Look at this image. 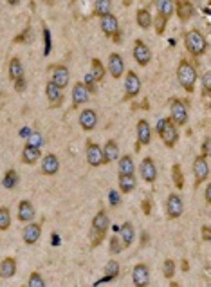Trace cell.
I'll return each mask as SVG.
<instances>
[{
  "label": "cell",
  "instance_id": "cell-1",
  "mask_svg": "<svg viewBox=\"0 0 211 287\" xmlns=\"http://www.w3.org/2000/svg\"><path fill=\"white\" fill-rule=\"evenodd\" d=\"M177 82L186 92H193L195 90V83H197V71L195 67L190 64L188 60L182 58L177 65Z\"/></svg>",
  "mask_w": 211,
  "mask_h": 287
},
{
  "label": "cell",
  "instance_id": "cell-2",
  "mask_svg": "<svg viewBox=\"0 0 211 287\" xmlns=\"http://www.w3.org/2000/svg\"><path fill=\"white\" fill-rule=\"evenodd\" d=\"M184 43H186V51L190 52L193 58H198L202 56L207 49V40L202 33L198 29H191L186 33L184 36Z\"/></svg>",
  "mask_w": 211,
  "mask_h": 287
},
{
  "label": "cell",
  "instance_id": "cell-3",
  "mask_svg": "<svg viewBox=\"0 0 211 287\" xmlns=\"http://www.w3.org/2000/svg\"><path fill=\"white\" fill-rule=\"evenodd\" d=\"M159 137L163 139V143L168 148H173V146L177 145V141H179V132H177V125L173 123L170 118H164L163 121V127H161L159 132Z\"/></svg>",
  "mask_w": 211,
  "mask_h": 287
},
{
  "label": "cell",
  "instance_id": "cell-4",
  "mask_svg": "<svg viewBox=\"0 0 211 287\" xmlns=\"http://www.w3.org/2000/svg\"><path fill=\"white\" fill-rule=\"evenodd\" d=\"M170 116H172L170 120L175 125L184 127V125L188 123V108H186V105L181 99L173 98L172 101H170Z\"/></svg>",
  "mask_w": 211,
  "mask_h": 287
},
{
  "label": "cell",
  "instance_id": "cell-5",
  "mask_svg": "<svg viewBox=\"0 0 211 287\" xmlns=\"http://www.w3.org/2000/svg\"><path fill=\"white\" fill-rule=\"evenodd\" d=\"M193 176H195V186L202 185L204 181L209 177V163H207V157H204V155H197V157H195Z\"/></svg>",
  "mask_w": 211,
  "mask_h": 287
},
{
  "label": "cell",
  "instance_id": "cell-6",
  "mask_svg": "<svg viewBox=\"0 0 211 287\" xmlns=\"http://www.w3.org/2000/svg\"><path fill=\"white\" fill-rule=\"evenodd\" d=\"M166 213L170 219H179L184 213V201L181 199L179 193H170L166 199Z\"/></svg>",
  "mask_w": 211,
  "mask_h": 287
},
{
  "label": "cell",
  "instance_id": "cell-7",
  "mask_svg": "<svg viewBox=\"0 0 211 287\" xmlns=\"http://www.w3.org/2000/svg\"><path fill=\"white\" fill-rule=\"evenodd\" d=\"M132 54H134L135 64L141 65V67H147V65L152 62V49L148 47L145 42H141V40H135V45H134Z\"/></svg>",
  "mask_w": 211,
  "mask_h": 287
},
{
  "label": "cell",
  "instance_id": "cell-8",
  "mask_svg": "<svg viewBox=\"0 0 211 287\" xmlns=\"http://www.w3.org/2000/svg\"><path fill=\"white\" fill-rule=\"evenodd\" d=\"M141 92V80L134 71H128L125 78V99H132Z\"/></svg>",
  "mask_w": 211,
  "mask_h": 287
},
{
  "label": "cell",
  "instance_id": "cell-9",
  "mask_svg": "<svg viewBox=\"0 0 211 287\" xmlns=\"http://www.w3.org/2000/svg\"><path fill=\"white\" fill-rule=\"evenodd\" d=\"M51 82L54 83L56 87L60 89H65V87H69V80H71V73L69 69L65 67V65H54L51 69Z\"/></svg>",
  "mask_w": 211,
  "mask_h": 287
},
{
  "label": "cell",
  "instance_id": "cell-10",
  "mask_svg": "<svg viewBox=\"0 0 211 287\" xmlns=\"http://www.w3.org/2000/svg\"><path fill=\"white\" fill-rule=\"evenodd\" d=\"M108 73L112 74V78L119 80L123 74H125V60H123V56L119 52H112V54L108 56Z\"/></svg>",
  "mask_w": 211,
  "mask_h": 287
},
{
  "label": "cell",
  "instance_id": "cell-11",
  "mask_svg": "<svg viewBox=\"0 0 211 287\" xmlns=\"http://www.w3.org/2000/svg\"><path fill=\"white\" fill-rule=\"evenodd\" d=\"M40 237H42V226L36 222H27L26 227H24V232H22V239H24V242H26L27 246H33L36 244L40 240Z\"/></svg>",
  "mask_w": 211,
  "mask_h": 287
},
{
  "label": "cell",
  "instance_id": "cell-12",
  "mask_svg": "<svg viewBox=\"0 0 211 287\" xmlns=\"http://www.w3.org/2000/svg\"><path fill=\"white\" fill-rule=\"evenodd\" d=\"M139 171H141V179L145 183H155L157 179V166H155L154 159L152 157H145L141 161V166H139Z\"/></svg>",
  "mask_w": 211,
  "mask_h": 287
},
{
  "label": "cell",
  "instance_id": "cell-13",
  "mask_svg": "<svg viewBox=\"0 0 211 287\" xmlns=\"http://www.w3.org/2000/svg\"><path fill=\"white\" fill-rule=\"evenodd\" d=\"M132 282L135 287H147L150 283V269L145 264H137L132 269Z\"/></svg>",
  "mask_w": 211,
  "mask_h": 287
},
{
  "label": "cell",
  "instance_id": "cell-14",
  "mask_svg": "<svg viewBox=\"0 0 211 287\" xmlns=\"http://www.w3.org/2000/svg\"><path fill=\"white\" fill-rule=\"evenodd\" d=\"M175 13H177V17H179V20H181L182 24H186V22H190L191 18H193L195 8L190 0H177L175 2Z\"/></svg>",
  "mask_w": 211,
  "mask_h": 287
},
{
  "label": "cell",
  "instance_id": "cell-15",
  "mask_svg": "<svg viewBox=\"0 0 211 287\" xmlns=\"http://www.w3.org/2000/svg\"><path fill=\"white\" fill-rule=\"evenodd\" d=\"M99 27L105 33V36L112 38L114 34L119 31V22H117V18L112 13H108L105 17H99Z\"/></svg>",
  "mask_w": 211,
  "mask_h": 287
},
{
  "label": "cell",
  "instance_id": "cell-16",
  "mask_svg": "<svg viewBox=\"0 0 211 287\" xmlns=\"http://www.w3.org/2000/svg\"><path fill=\"white\" fill-rule=\"evenodd\" d=\"M135 132H137V150L141 146L150 145L152 141V129L147 120H139L135 125Z\"/></svg>",
  "mask_w": 211,
  "mask_h": 287
},
{
  "label": "cell",
  "instance_id": "cell-17",
  "mask_svg": "<svg viewBox=\"0 0 211 287\" xmlns=\"http://www.w3.org/2000/svg\"><path fill=\"white\" fill-rule=\"evenodd\" d=\"M40 170H42L43 176H56L58 170H60V161L54 154H47L42 157V164H40Z\"/></svg>",
  "mask_w": 211,
  "mask_h": 287
},
{
  "label": "cell",
  "instance_id": "cell-18",
  "mask_svg": "<svg viewBox=\"0 0 211 287\" xmlns=\"http://www.w3.org/2000/svg\"><path fill=\"white\" fill-rule=\"evenodd\" d=\"M87 161H89V164H91V166H94V168L105 164L103 150H101V146L96 145V143H89V146H87Z\"/></svg>",
  "mask_w": 211,
  "mask_h": 287
},
{
  "label": "cell",
  "instance_id": "cell-19",
  "mask_svg": "<svg viewBox=\"0 0 211 287\" xmlns=\"http://www.w3.org/2000/svg\"><path fill=\"white\" fill-rule=\"evenodd\" d=\"M89 96H91V92L87 90V87L83 85V82L74 83V87H73V108L82 107L83 103L89 101Z\"/></svg>",
  "mask_w": 211,
  "mask_h": 287
},
{
  "label": "cell",
  "instance_id": "cell-20",
  "mask_svg": "<svg viewBox=\"0 0 211 287\" xmlns=\"http://www.w3.org/2000/svg\"><path fill=\"white\" fill-rule=\"evenodd\" d=\"M80 127L87 132H91L98 127V114L92 108H85V110L80 114Z\"/></svg>",
  "mask_w": 211,
  "mask_h": 287
},
{
  "label": "cell",
  "instance_id": "cell-21",
  "mask_svg": "<svg viewBox=\"0 0 211 287\" xmlns=\"http://www.w3.org/2000/svg\"><path fill=\"white\" fill-rule=\"evenodd\" d=\"M45 94H47V99L51 103V107H61L63 103V92H61L60 87H56L52 82H47L45 85Z\"/></svg>",
  "mask_w": 211,
  "mask_h": 287
},
{
  "label": "cell",
  "instance_id": "cell-22",
  "mask_svg": "<svg viewBox=\"0 0 211 287\" xmlns=\"http://www.w3.org/2000/svg\"><path fill=\"white\" fill-rule=\"evenodd\" d=\"M42 159V150H40L38 146H33V145H26L24 146V150H22V163L24 164H36Z\"/></svg>",
  "mask_w": 211,
  "mask_h": 287
},
{
  "label": "cell",
  "instance_id": "cell-23",
  "mask_svg": "<svg viewBox=\"0 0 211 287\" xmlns=\"http://www.w3.org/2000/svg\"><path fill=\"white\" fill-rule=\"evenodd\" d=\"M35 206L31 201H20L18 204V211H17V217L20 222H31V220L35 219Z\"/></svg>",
  "mask_w": 211,
  "mask_h": 287
},
{
  "label": "cell",
  "instance_id": "cell-24",
  "mask_svg": "<svg viewBox=\"0 0 211 287\" xmlns=\"http://www.w3.org/2000/svg\"><path fill=\"white\" fill-rule=\"evenodd\" d=\"M15 274H17V260L13 257H6L0 262V278H13Z\"/></svg>",
  "mask_w": 211,
  "mask_h": 287
},
{
  "label": "cell",
  "instance_id": "cell-25",
  "mask_svg": "<svg viewBox=\"0 0 211 287\" xmlns=\"http://www.w3.org/2000/svg\"><path fill=\"white\" fill-rule=\"evenodd\" d=\"M103 150V161L105 163H112V161H117L119 159V146L114 139H108L105 143V146H101Z\"/></svg>",
  "mask_w": 211,
  "mask_h": 287
},
{
  "label": "cell",
  "instance_id": "cell-26",
  "mask_svg": "<svg viewBox=\"0 0 211 287\" xmlns=\"http://www.w3.org/2000/svg\"><path fill=\"white\" fill-rule=\"evenodd\" d=\"M108 226H110V219H108V215L105 210L98 211V213L94 215V219H92V229H96V232L99 233H107L108 232Z\"/></svg>",
  "mask_w": 211,
  "mask_h": 287
},
{
  "label": "cell",
  "instance_id": "cell-27",
  "mask_svg": "<svg viewBox=\"0 0 211 287\" xmlns=\"http://www.w3.org/2000/svg\"><path fill=\"white\" fill-rule=\"evenodd\" d=\"M117 171H119V176H132V174H134L135 164H134L132 155H123V157H119V161H117Z\"/></svg>",
  "mask_w": 211,
  "mask_h": 287
},
{
  "label": "cell",
  "instance_id": "cell-28",
  "mask_svg": "<svg viewBox=\"0 0 211 287\" xmlns=\"http://www.w3.org/2000/svg\"><path fill=\"white\" fill-rule=\"evenodd\" d=\"M155 8H157V13L166 20H170V17L175 13V2L173 0H155Z\"/></svg>",
  "mask_w": 211,
  "mask_h": 287
},
{
  "label": "cell",
  "instance_id": "cell-29",
  "mask_svg": "<svg viewBox=\"0 0 211 287\" xmlns=\"http://www.w3.org/2000/svg\"><path fill=\"white\" fill-rule=\"evenodd\" d=\"M119 239H121V244H123V248H128V246H132V242H134V239H135L134 226H132L130 222L123 224V226H121V232H119Z\"/></svg>",
  "mask_w": 211,
  "mask_h": 287
},
{
  "label": "cell",
  "instance_id": "cell-30",
  "mask_svg": "<svg viewBox=\"0 0 211 287\" xmlns=\"http://www.w3.org/2000/svg\"><path fill=\"white\" fill-rule=\"evenodd\" d=\"M117 185H119V190L123 193H132L135 190V186H137V181H135L134 174L132 176H119Z\"/></svg>",
  "mask_w": 211,
  "mask_h": 287
},
{
  "label": "cell",
  "instance_id": "cell-31",
  "mask_svg": "<svg viewBox=\"0 0 211 287\" xmlns=\"http://www.w3.org/2000/svg\"><path fill=\"white\" fill-rule=\"evenodd\" d=\"M152 20H154V17H152V13L148 9H145V8L137 9V13H135V22H137V26L141 27V29H150Z\"/></svg>",
  "mask_w": 211,
  "mask_h": 287
},
{
  "label": "cell",
  "instance_id": "cell-32",
  "mask_svg": "<svg viewBox=\"0 0 211 287\" xmlns=\"http://www.w3.org/2000/svg\"><path fill=\"white\" fill-rule=\"evenodd\" d=\"M24 76V65H22L20 58H11V62H9V80L11 82H15V80H18V78Z\"/></svg>",
  "mask_w": 211,
  "mask_h": 287
},
{
  "label": "cell",
  "instance_id": "cell-33",
  "mask_svg": "<svg viewBox=\"0 0 211 287\" xmlns=\"http://www.w3.org/2000/svg\"><path fill=\"white\" fill-rule=\"evenodd\" d=\"M119 276V264L116 260H108L105 266V278L101 282H108V280H116ZM98 282V283H101Z\"/></svg>",
  "mask_w": 211,
  "mask_h": 287
},
{
  "label": "cell",
  "instance_id": "cell-34",
  "mask_svg": "<svg viewBox=\"0 0 211 287\" xmlns=\"http://www.w3.org/2000/svg\"><path fill=\"white\" fill-rule=\"evenodd\" d=\"M94 11L98 17H105V15L112 13V0H96Z\"/></svg>",
  "mask_w": 211,
  "mask_h": 287
},
{
  "label": "cell",
  "instance_id": "cell-35",
  "mask_svg": "<svg viewBox=\"0 0 211 287\" xmlns=\"http://www.w3.org/2000/svg\"><path fill=\"white\" fill-rule=\"evenodd\" d=\"M2 185H4L8 190H13L15 186L18 185V174H17V171H15V170H8V171H6Z\"/></svg>",
  "mask_w": 211,
  "mask_h": 287
},
{
  "label": "cell",
  "instance_id": "cell-36",
  "mask_svg": "<svg viewBox=\"0 0 211 287\" xmlns=\"http://www.w3.org/2000/svg\"><path fill=\"white\" fill-rule=\"evenodd\" d=\"M91 74L96 78V82H101V80L105 78V67H103V64L98 60V58H94V60H92V73Z\"/></svg>",
  "mask_w": 211,
  "mask_h": 287
},
{
  "label": "cell",
  "instance_id": "cell-37",
  "mask_svg": "<svg viewBox=\"0 0 211 287\" xmlns=\"http://www.w3.org/2000/svg\"><path fill=\"white\" fill-rule=\"evenodd\" d=\"M11 226V211L8 208H0V232H6Z\"/></svg>",
  "mask_w": 211,
  "mask_h": 287
},
{
  "label": "cell",
  "instance_id": "cell-38",
  "mask_svg": "<svg viewBox=\"0 0 211 287\" xmlns=\"http://www.w3.org/2000/svg\"><path fill=\"white\" fill-rule=\"evenodd\" d=\"M172 177L177 188H184V176H182L181 164H173L172 166Z\"/></svg>",
  "mask_w": 211,
  "mask_h": 287
},
{
  "label": "cell",
  "instance_id": "cell-39",
  "mask_svg": "<svg viewBox=\"0 0 211 287\" xmlns=\"http://www.w3.org/2000/svg\"><path fill=\"white\" fill-rule=\"evenodd\" d=\"M163 273H164V276H166L168 280H172L173 276H175V262H173L172 258H166V260H164Z\"/></svg>",
  "mask_w": 211,
  "mask_h": 287
},
{
  "label": "cell",
  "instance_id": "cell-40",
  "mask_svg": "<svg viewBox=\"0 0 211 287\" xmlns=\"http://www.w3.org/2000/svg\"><path fill=\"white\" fill-rule=\"evenodd\" d=\"M27 285H29V287H43V285H45V282H43L42 274H40L38 271H35V273H31V274H29Z\"/></svg>",
  "mask_w": 211,
  "mask_h": 287
},
{
  "label": "cell",
  "instance_id": "cell-41",
  "mask_svg": "<svg viewBox=\"0 0 211 287\" xmlns=\"http://www.w3.org/2000/svg\"><path fill=\"white\" fill-rule=\"evenodd\" d=\"M166 18L161 17L159 13H157V17H155V20H152V26H155V33L157 34H163L164 29H166Z\"/></svg>",
  "mask_w": 211,
  "mask_h": 287
},
{
  "label": "cell",
  "instance_id": "cell-42",
  "mask_svg": "<svg viewBox=\"0 0 211 287\" xmlns=\"http://www.w3.org/2000/svg\"><path fill=\"white\" fill-rule=\"evenodd\" d=\"M110 248H108V251H110V255H119L121 251H123V244H121V239L119 237H112L110 239Z\"/></svg>",
  "mask_w": 211,
  "mask_h": 287
},
{
  "label": "cell",
  "instance_id": "cell-43",
  "mask_svg": "<svg viewBox=\"0 0 211 287\" xmlns=\"http://www.w3.org/2000/svg\"><path fill=\"white\" fill-rule=\"evenodd\" d=\"M83 85L87 87L89 92H98V82H96V78L92 74H87L85 80H83Z\"/></svg>",
  "mask_w": 211,
  "mask_h": 287
},
{
  "label": "cell",
  "instance_id": "cell-44",
  "mask_svg": "<svg viewBox=\"0 0 211 287\" xmlns=\"http://www.w3.org/2000/svg\"><path fill=\"white\" fill-rule=\"evenodd\" d=\"M202 94L204 96L211 94V74L209 73H206L202 76Z\"/></svg>",
  "mask_w": 211,
  "mask_h": 287
},
{
  "label": "cell",
  "instance_id": "cell-45",
  "mask_svg": "<svg viewBox=\"0 0 211 287\" xmlns=\"http://www.w3.org/2000/svg\"><path fill=\"white\" fill-rule=\"evenodd\" d=\"M27 139H29V143H27V145H33V146H38V148H42V136H40L38 132H31L29 136H27Z\"/></svg>",
  "mask_w": 211,
  "mask_h": 287
},
{
  "label": "cell",
  "instance_id": "cell-46",
  "mask_svg": "<svg viewBox=\"0 0 211 287\" xmlns=\"http://www.w3.org/2000/svg\"><path fill=\"white\" fill-rule=\"evenodd\" d=\"M103 239H105L103 233L96 232V229H92V227H91V244L94 246V248H96V246L101 244V240H103Z\"/></svg>",
  "mask_w": 211,
  "mask_h": 287
},
{
  "label": "cell",
  "instance_id": "cell-47",
  "mask_svg": "<svg viewBox=\"0 0 211 287\" xmlns=\"http://www.w3.org/2000/svg\"><path fill=\"white\" fill-rule=\"evenodd\" d=\"M13 83H15V90H17V92H24V90H26V87H27L26 76L18 78V80H15Z\"/></svg>",
  "mask_w": 211,
  "mask_h": 287
},
{
  "label": "cell",
  "instance_id": "cell-48",
  "mask_svg": "<svg viewBox=\"0 0 211 287\" xmlns=\"http://www.w3.org/2000/svg\"><path fill=\"white\" fill-rule=\"evenodd\" d=\"M108 201H110V204H112V206H119L121 204L119 193H117L116 190H112V192L108 193Z\"/></svg>",
  "mask_w": 211,
  "mask_h": 287
},
{
  "label": "cell",
  "instance_id": "cell-49",
  "mask_svg": "<svg viewBox=\"0 0 211 287\" xmlns=\"http://www.w3.org/2000/svg\"><path fill=\"white\" fill-rule=\"evenodd\" d=\"M200 232H202V240H206V242H211V227L207 226V224H204Z\"/></svg>",
  "mask_w": 211,
  "mask_h": 287
},
{
  "label": "cell",
  "instance_id": "cell-50",
  "mask_svg": "<svg viewBox=\"0 0 211 287\" xmlns=\"http://www.w3.org/2000/svg\"><path fill=\"white\" fill-rule=\"evenodd\" d=\"M202 155L204 157H209V137H206L202 143Z\"/></svg>",
  "mask_w": 211,
  "mask_h": 287
},
{
  "label": "cell",
  "instance_id": "cell-51",
  "mask_svg": "<svg viewBox=\"0 0 211 287\" xmlns=\"http://www.w3.org/2000/svg\"><path fill=\"white\" fill-rule=\"evenodd\" d=\"M204 199H206V202L209 204L211 202V185L206 186V192H204Z\"/></svg>",
  "mask_w": 211,
  "mask_h": 287
},
{
  "label": "cell",
  "instance_id": "cell-52",
  "mask_svg": "<svg viewBox=\"0 0 211 287\" xmlns=\"http://www.w3.org/2000/svg\"><path fill=\"white\" fill-rule=\"evenodd\" d=\"M143 210H145V213H150V202L148 201L143 202Z\"/></svg>",
  "mask_w": 211,
  "mask_h": 287
},
{
  "label": "cell",
  "instance_id": "cell-53",
  "mask_svg": "<svg viewBox=\"0 0 211 287\" xmlns=\"http://www.w3.org/2000/svg\"><path fill=\"white\" fill-rule=\"evenodd\" d=\"M29 134H31V130L27 129V127H26V129H22V130H20V136H22V137H27Z\"/></svg>",
  "mask_w": 211,
  "mask_h": 287
},
{
  "label": "cell",
  "instance_id": "cell-54",
  "mask_svg": "<svg viewBox=\"0 0 211 287\" xmlns=\"http://www.w3.org/2000/svg\"><path fill=\"white\" fill-rule=\"evenodd\" d=\"M9 6H17V4H20V0H6Z\"/></svg>",
  "mask_w": 211,
  "mask_h": 287
},
{
  "label": "cell",
  "instance_id": "cell-55",
  "mask_svg": "<svg viewBox=\"0 0 211 287\" xmlns=\"http://www.w3.org/2000/svg\"><path fill=\"white\" fill-rule=\"evenodd\" d=\"M123 4H125V6H130V4H132V2H130V0H125V2H123Z\"/></svg>",
  "mask_w": 211,
  "mask_h": 287
}]
</instances>
